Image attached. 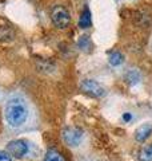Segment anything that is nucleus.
I'll use <instances>...</instances> for the list:
<instances>
[{
    "instance_id": "nucleus-1",
    "label": "nucleus",
    "mask_w": 152,
    "mask_h": 161,
    "mask_svg": "<svg viewBox=\"0 0 152 161\" xmlns=\"http://www.w3.org/2000/svg\"><path fill=\"white\" fill-rule=\"evenodd\" d=\"M28 118V108L25 102L20 98L9 99L6 105V119L9 126L18 128L27 121Z\"/></svg>"
},
{
    "instance_id": "nucleus-2",
    "label": "nucleus",
    "mask_w": 152,
    "mask_h": 161,
    "mask_svg": "<svg viewBox=\"0 0 152 161\" xmlns=\"http://www.w3.org/2000/svg\"><path fill=\"white\" fill-rule=\"evenodd\" d=\"M51 19H52V23L55 24V27L60 30L67 28L71 23L69 14L67 11V8H64L63 6H55L51 9Z\"/></svg>"
},
{
    "instance_id": "nucleus-3",
    "label": "nucleus",
    "mask_w": 152,
    "mask_h": 161,
    "mask_svg": "<svg viewBox=\"0 0 152 161\" xmlns=\"http://www.w3.org/2000/svg\"><path fill=\"white\" fill-rule=\"evenodd\" d=\"M80 90H82L83 93L91 95V97H95V98H100V97H103V95H105L104 87L94 79H84L83 82L80 83Z\"/></svg>"
},
{
    "instance_id": "nucleus-4",
    "label": "nucleus",
    "mask_w": 152,
    "mask_h": 161,
    "mask_svg": "<svg viewBox=\"0 0 152 161\" xmlns=\"http://www.w3.org/2000/svg\"><path fill=\"white\" fill-rule=\"evenodd\" d=\"M29 150V145L24 140H13L7 145V152L15 158H22Z\"/></svg>"
},
{
    "instance_id": "nucleus-5",
    "label": "nucleus",
    "mask_w": 152,
    "mask_h": 161,
    "mask_svg": "<svg viewBox=\"0 0 152 161\" xmlns=\"http://www.w3.org/2000/svg\"><path fill=\"white\" fill-rule=\"evenodd\" d=\"M83 138V132L82 129L78 128H67L63 132V140L64 142L69 145V147H78L80 141Z\"/></svg>"
},
{
    "instance_id": "nucleus-6",
    "label": "nucleus",
    "mask_w": 152,
    "mask_h": 161,
    "mask_svg": "<svg viewBox=\"0 0 152 161\" xmlns=\"http://www.w3.org/2000/svg\"><path fill=\"white\" fill-rule=\"evenodd\" d=\"M152 134V124H144L139 126L135 132V138L139 142H144V141Z\"/></svg>"
},
{
    "instance_id": "nucleus-7",
    "label": "nucleus",
    "mask_w": 152,
    "mask_h": 161,
    "mask_svg": "<svg viewBox=\"0 0 152 161\" xmlns=\"http://www.w3.org/2000/svg\"><path fill=\"white\" fill-rule=\"evenodd\" d=\"M92 26V15H91V11L88 7L84 8V11L82 12L79 18V27L80 28H88Z\"/></svg>"
},
{
    "instance_id": "nucleus-8",
    "label": "nucleus",
    "mask_w": 152,
    "mask_h": 161,
    "mask_svg": "<svg viewBox=\"0 0 152 161\" xmlns=\"http://www.w3.org/2000/svg\"><path fill=\"white\" fill-rule=\"evenodd\" d=\"M15 38V31L9 26L0 27V42H11Z\"/></svg>"
},
{
    "instance_id": "nucleus-9",
    "label": "nucleus",
    "mask_w": 152,
    "mask_h": 161,
    "mask_svg": "<svg viewBox=\"0 0 152 161\" xmlns=\"http://www.w3.org/2000/svg\"><path fill=\"white\" fill-rule=\"evenodd\" d=\"M139 160L140 161H152V144L145 145V147L140 149Z\"/></svg>"
},
{
    "instance_id": "nucleus-10",
    "label": "nucleus",
    "mask_w": 152,
    "mask_h": 161,
    "mask_svg": "<svg viewBox=\"0 0 152 161\" xmlns=\"http://www.w3.org/2000/svg\"><path fill=\"white\" fill-rule=\"evenodd\" d=\"M43 161H65V158L60 152H58L55 149H51Z\"/></svg>"
},
{
    "instance_id": "nucleus-11",
    "label": "nucleus",
    "mask_w": 152,
    "mask_h": 161,
    "mask_svg": "<svg viewBox=\"0 0 152 161\" xmlns=\"http://www.w3.org/2000/svg\"><path fill=\"white\" fill-rule=\"evenodd\" d=\"M108 60H109V64H111V66H119V64L123 63L124 57H123V55H121L120 53L114 51V53H111V54H109Z\"/></svg>"
},
{
    "instance_id": "nucleus-12",
    "label": "nucleus",
    "mask_w": 152,
    "mask_h": 161,
    "mask_svg": "<svg viewBox=\"0 0 152 161\" xmlns=\"http://www.w3.org/2000/svg\"><path fill=\"white\" fill-rule=\"evenodd\" d=\"M127 80L131 83V85H136L140 80V75H139V73L138 71H135V70H131V71L127 74Z\"/></svg>"
},
{
    "instance_id": "nucleus-13",
    "label": "nucleus",
    "mask_w": 152,
    "mask_h": 161,
    "mask_svg": "<svg viewBox=\"0 0 152 161\" xmlns=\"http://www.w3.org/2000/svg\"><path fill=\"white\" fill-rule=\"evenodd\" d=\"M0 161H12L11 154L8 152H4V150H0Z\"/></svg>"
},
{
    "instance_id": "nucleus-14",
    "label": "nucleus",
    "mask_w": 152,
    "mask_h": 161,
    "mask_svg": "<svg viewBox=\"0 0 152 161\" xmlns=\"http://www.w3.org/2000/svg\"><path fill=\"white\" fill-rule=\"evenodd\" d=\"M79 46L80 47H89V39H88V36H82V39L79 40Z\"/></svg>"
},
{
    "instance_id": "nucleus-15",
    "label": "nucleus",
    "mask_w": 152,
    "mask_h": 161,
    "mask_svg": "<svg viewBox=\"0 0 152 161\" xmlns=\"http://www.w3.org/2000/svg\"><path fill=\"white\" fill-rule=\"evenodd\" d=\"M123 119H124V121H129V119H131V114H129V113H125V114L123 115Z\"/></svg>"
}]
</instances>
